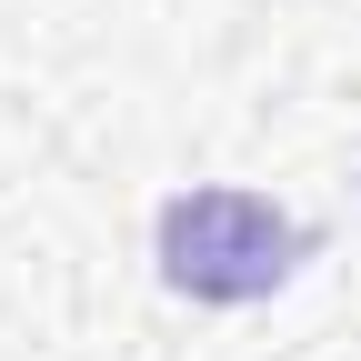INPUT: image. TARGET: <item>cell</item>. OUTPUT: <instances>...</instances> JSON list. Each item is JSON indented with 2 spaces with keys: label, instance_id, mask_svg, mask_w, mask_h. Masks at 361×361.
Returning <instances> with one entry per match:
<instances>
[{
  "label": "cell",
  "instance_id": "obj_1",
  "mask_svg": "<svg viewBox=\"0 0 361 361\" xmlns=\"http://www.w3.org/2000/svg\"><path fill=\"white\" fill-rule=\"evenodd\" d=\"M301 261H311V221L261 201V191H221L211 180V191L161 201V281L180 301H211V311L271 301Z\"/></svg>",
  "mask_w": 361,
  "mask_h": 361
}]
</instances>
